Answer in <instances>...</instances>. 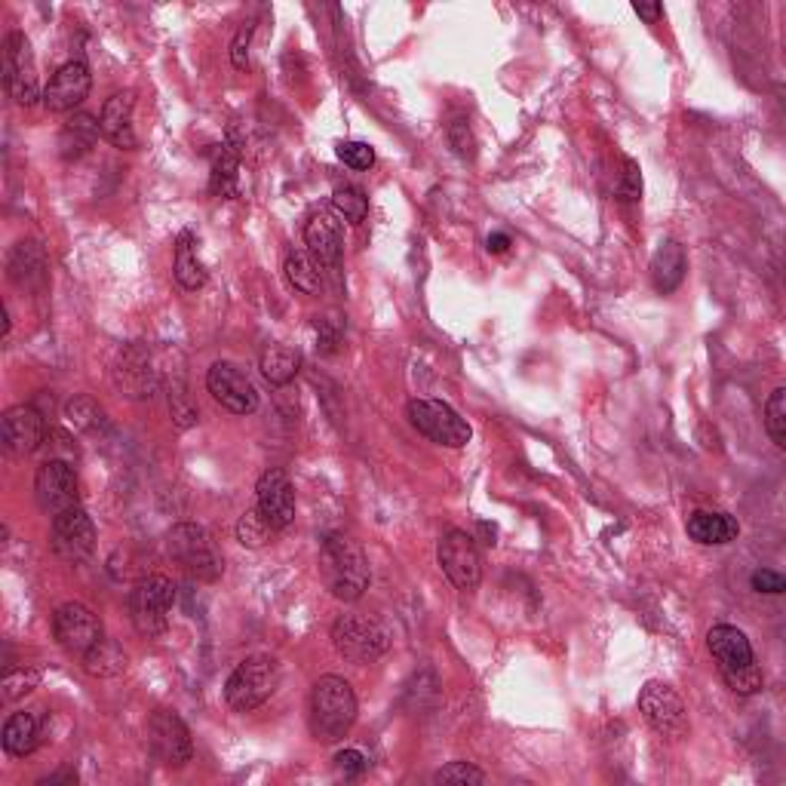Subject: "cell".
I'll return each instance as SVG.
<instances>
[{"mask_svg": "<svg viewBox=\"0 0 786 786\" xmlns=\"http://www.w3.org/2000/svg\"><path fill=\"white\" fill-rule=\"evenodd\" d=\"M274 532H277V529L258 513V507L246 510V513L240 517V522H237V541H240L243 547H252V551L265 547Z\"/></svg>", "mask_w": 786, "mask_h": 786, "instance_id": "d590c367", "label": "cell"}, {"mask_svg": "<svg viewBox=\"0 0 786 786\" xmlns=\"http://www.w3.org/2000/svg\"><path fill=\"white\" fill-rule=\"evenodd\" d=\"M99 135V118H93V114H86V111H74V114L62 123V130H59V157H62L65 164L81 160L84 154L96 148Z\"/></svg>", "mask_w": 786, "mask_h": 786, "instance_id": "603a6c76", "label": "cell"}, {"mask_svg": "<svg viewBox=\"0 0 786 786\" xmlns=\"http://www.w3.org/2000/svg\"><path fill=\"white\" fill-rule=\"evenodd\" d=\"M258 368H262L268 385L286 387L289 382H295V375L302 368V353L295 351V348H289V344H268L262 351Z\"/></svg>", "mask_w": 786, "mask_h": 786, "instance_id": "83f0119b", "label": "cell"}, {"mask_svg": "<svg viewBox=\"0 0 786 786\" xmlns=\"http://www.w3.org/2000/svg\"><path fill=\"white\" fill-rule=\"evenodd\" d=\"M706 649L713 654V661L720 664L722 676L737 673L743 667H753L755 654L750 639L743 630H737L731 624H716L710 633H706Z\"/></svg>", "mask_w": 786, "mask_h": 786, "instance_id": "44dd1931", "label": "cell"}, {"mask_svg": "<svg viewBox=\"0 0 786 786\" xmlns=\"http://www.w3.org/2000/svg\"><path fill=\"white\" fill-rule=\"evenodd\" d=\"M237 169H240V154H237L231 145H216V152H213V179H209L213 194H218V197H234Z\"/></svg>", "mask_w": 786, "mask_h": 786, "instance_id": "4dcf8cb0", "label": "cell"}, {"mask_svg": "<svg viewBox=\"0 0 786 786\" xmlns=\"http://www.w3.org/2000/svg\"><path fill=\"white\" fill-rule=\"evenodd\" d=\"M765 431L777 449L786 446V387H774L765 402Z\"/></svg>", "mask_w": 786, "mask_h": 786, "instance_id": "8d00e7d4", "label": "cell"}, {"mask_svg": "<svg viewBox=\"0 0 786 786\" xmlns=\"http://www.w3.org/2000/svg\"><path fill=\"white\" fill-rule=\"evenodd\" d=\"M0 743H3V750L10 755H16V759H25V755H32L37 750V743H40V722L34 713H13L7 725H3V735H0Z\"/></svg>", "mask_w": 786, "mask_h": 786, "instance_id": "4316f807", "label": "cell"}, {"mask_svg": "<svg viewBox=\"0 0 786 786\" xmlns=\"http://www.w3.org/2000/svg\"><path fill=\"white\" fill-rule=\"evenodd\" d=\"M304 246L317 258L323 270H335L341 265L344 255V234H341V221L332 213H314L311 221L304 225Z\"/></svg>", "mask_w": 786, "mask_h": 786, "instance_id": "ffe728a7", "label": "cell"}, {"mask_svg": "<svg viewBox=\"0 0 786 786\" xmlns=\"http://www.w3.org/2000/svg\"><path fill=\"white\" fill-rule=\"evenodd\" d=\"M81 664H84L86 676H93V679H118L130 669V654L123 652L120 642L101 636L99 642L81 657Z\"/></svg>", "mask_w": 786, "mask_h": 786, "instance_id": "d4e9b609", "label": "cell"}, {"mask_svg": "<svg viewBox=\"0 0 786 786\" xmlns=\"http://www.w3.org/2000/svg\"><path fill=\"white\" fill-rule=\"evenodd\" d=\"M148 747L157 755V762H164L167 769H184L194 759V743H191V731L176 716L172 710H157L148 720Z\"/></svg>", "mask_w": 786, "mask_h": 786, "instance_id": "4fadbf2b", "label": "cell"}, {"mask_svg": "<svg viewBox=\"0 0 786 786\" xmlns=\"http://www.w3.org/2000/svg\"><path fill=\"white\" fill-rule=\"evenodd\" d=\"M740 535V525L735 517L728 513H710V510H698L688 517V537L706 544V547H716V544H731Z\"/></svg>", "mask_w": 786, "mask_h": 786, "instance_id": "484cf974", "label": "cell"}, {"mask_svg": "<svg viewBox=\"0 0 786 786\" xmlns=\"http://www.w3.org/2000/svg\"><path fill=\"white\" fill-rule=\"evenodd\" d=\"M252 34H255V28H252V25H246V28H240V32H237L234 44H231V65H234L237 71L250 68Z\"/></svg>", "mask_w": 786, "mask_h": 786, "instance_id": "bcb514c9", "label": "cell"}, {"mask_svg": "<svg viewBox=\"0 0 786 786\" xmlns=\"http://www.w3.org/2000/svg\"><path fill=\"white\" fill-rule=\"evenodd\" d=\"M618 201L633 203L642 197V176H639V167H636L630 157H624V172H620V182L615 188Z\"/></svg>", "mask_w": 786, "mask_h": 786, "instance_id": "7bdbcfd3", "label": "cell"}, {"mask_svg": "<svg viewBox=\"0 0 786 786\" xmlns=\"http://www.w3.org/2000/svg\"><path fill=\"white\" fill-rule=\"evenodd\" d=\"M311 735L319 743H338L344 740L356 722V694L348 679L341 676H323L311 691Z\"/></svg>", "mask_w": 786, "mask_h": 786, "instance_id": "7a4b0ae2", "label": "cell"}, {"mask_svg": "<svg viewBox=\"0 0 786 786\" xmlns=\"http://www.w3.org/2000/svg\"><path fill=\"white\" fill-rule=\"evenodd\" d=\"M485 246H488V252L501 255V252L510 250V237H507V234H492L488 240H485Z\"/></svg>", "mask_w": 786, "mask_h": 786, "instance_id": "681fc988", "label": "cell"}, {"mask_svg": "<svg viewBox=\"0 0 786 786\" xmlns=\"http://www.w3.org/2000/svg\"><path fill=\"white\" fill-rule=\"evenodd\" d=\"M44 277V252L37 250V243H16V250L10 252V280L16 286H32L34 280Z\"/></svg>", "mask_w": 786, "mask_h": 786, "instance_id": "1f68e13d", "label": "cell"}, {"mask_svg": "<svg viewBox=\"0 0 786 786\" xmlns=\"http://www.w3.org/2000/svg\"><path fill=\"white\" fill-rule=\"evenodd\" d=\"M332 209L335 216H341L344 221H351V225H360V221H366L368 216V197L356 184H341V188H335Z\"/></svg>", "mask_w": 786, "mask_h": 786, "instance_id": "e575fe53", "label": "cell"}, {"mask_svg": "<svg viewBox=\"0 0 786 786\" xmlns=\"http://www.w3.org/2000/svg\"><path fill=\"white\" fill-rule=\"evenodd\" d=\"M40 784H77V774L74 771H62V774H52L47 781H40Z\"/></svg>", "mask_w": 786, "mask_h": 786, "instance_id": "f907efd6", "label": "cell"}, {"mask_svg": "<svg viewBox=\"0 0 786 786\" xmlns=\"http://www.w3.org/2000/svg\"><path fill=\"white\" fill-rule=\"evenodd\" d=\"M332 645L344 661L363 667V664H375L385 654L387 636L375 620L351 612V615H341L332 624Z\"/></svg>", "mask_w": 786, "mask_h": 786, "instance_id": "52a82bcc", "label": "cell"}, {"mask_svg": "<svg viewBox=\"0 0 786 786\" xmlns=\"http://www.w3.org/2000/svg\"><path fill=\"white\" fill-rule=\"evenodd\" d=\"M280 686V664L270 654H252L240 661L225 682V701L234 713H252Z\"/></svg>", "mask_w": 786, "mask_h": 786, "instance_id": "277c9868", "label": "cell"}, {"mask_svg": "<svg viewBox=\"0 0 786 786\" xmlns=\"http://www.w3.org/2000/svg\"><path fill=\"white\" fill-rule=\"evenodd\" d=\"M3 86L22 108H32L37 105V99L44 101L37 74H34L32 44L22 32H10L3 40Z\"/></svg>", "mask_w": 786, "mask_h": 786, "instance_id": "ba28073f", "label": "cell"}, {"mask_svg": "<svg viewBox=\"0 0 786 786\" xmlns=\"http://www.w3.org/2000/svg\"><path fill=\"white\" fill-rule=\"evenodd\" d=\"M44 446L52 449L50 458H56V461H68L71 464L77 458V446H71V436L62 434V431H50L47 439H44Z\"/></svg>", "mask_w": 786, "mask_h": 786, "instance_id": "ee69618b", "label": "cell"}, {"mask_svg": "<svg viewBox=\"0 0 786 786\" xmlns=\"http://www.w3.org/2000/svg\"><path fill=\"white\" fill-rule=\"evenodd\" d=\"M206 387L213 400L234 415H252L258 409V390L250 382V375L234 363H225V360L213 363V368L206 372Z\"/></svg>", "mask_w": 786, "mask_h": 786, "instance_id": "9a60e30c", "label": "cell"}, {"mask_svg": "<svg viewBox=\"0 0 786 786\" xmlns=\"http://www.w3.org/2000/svg\"><path fill=\"white\" fill-rule=\"evenodd\" d=\"M335 154H338V160H341L344 167L356 169V172L375 167V152L368 148L366 142H341V145L335 148Z\"/></svg>", "mask_w": 786, "mask_h": 786, "instance_id": "60d3db41", "label": "cell"}, {"mask_svg": "<svg viewBox=\"0 0 786 786\" xmlns=\"http://www.w3.org/2000/svg\"><path fill=\"white\" fill-rule=\"evenodd\" d=\"M335 769L341 771L344 777H360L368 769V759L360 750H341L335 755Z\"/></svg>", "mask_w": 786, "mask_h": 786, "instance_id": "7dc6e473", "label": "cell"}, {"mask_svg": "<svg viewBox=\"0 0 786 786\" xmlns=\"http://www.w3.org/2000/svg\"><path fill=\"white\" fill-rule=\"evenodd\" d=\"M436 559L439 566L446 571V578L452 581L458 590H476L480 581H483V556H480V547L476 541L468 532L461 529H452L446 535L439 537V547H436Z\"/></svg>", "mask_w": 786, "mask_h": 786, "instance_id": "9c48e42d", "label": "cell"}, {"mask_svg": "<svg viewBox=\"0 0 786 786\" xmlns=\"http://www.w3.org/2000/svg\"><path fill=\"white\" fill-rule=\"evenodd\" d=\"M133 108H135V96L126 89V93H114L111 99L101 105V135L120 148V152H133L138 148V138H135L133 130Z\"/></svg>", "mask_w": 786, "mask_h": 786, "instance_id": "7402d4cb", "label": "cell"}, {"mask_svg": "<svg viewBox=\"0 0 786 786\" xmlns=\"http://www.w3.org/2000/svg\"><path fill=\"white\" fill-rule=\"evenodd\" d=\"M65 419L71 427H77V431H84V434H99V431H105V424H108L105 409H101L93 397H86V394H81V397H74V400L68 402Z\"/></svg>", "mask_w": 786, "mask_h": 786, "instance_id": "d6a6232c", "label": "cell"}, {"mask_svg": "<svg viewBox=\"0 0 786 786\" xmlns=\"http://www.w3.org/2000/svg\"><path fill=\"white\" fill-rule=\"evenodd\" d=\"M111 378H114L120 394L130 397V400H152L157 394V372H154L152 353L138 348V344H126L120 351Z\"/></svg>", "mask_w": 786, "mask_h": 786, "instance_id": "e0dca14e", "label": "cell"}, {"mask_svg": "<svg viewBox=\"0 0 786 786\" xmlns=\"http://www.w3.org/2000/svg\"><path fill=\"white\" fill-rule=\"evenodd\" d=\"M93 89V74L84 62H65L56 74L50 77V84L44 86V108L52 114H68L74 111L77 105H84V99Z\"/></svg>", "mask_w": 786, "mask_h": 786, "instance_id": "d6986e66", "label": "cell"}, {"mask_svg": "<svg viewBox=\"0 0 786 786\" xmlns=\"http://www.w3.org/2000/svg\"><path fill=\"white\" fill-rule=\"evenodd\" d=\"M323 584L341 603H356L368 587V563L351 535H329L319 547Z\"/></svg>", "mask_w": 786, "mask_h": 786, "instance_id": "6da1fadb", "label": "cell"}, {"mask_svg": "<svg viewBox=\"0 0 786 786\" xmlns=\"http://www.w3.org/2000/svg\"><path fill=\"white\" fill-rule=\"evenodd\" d=\"M750 584H753L755 593H771V596H777V593H784L786 590L784 575L771 569H755L753 578H750Z\"/></svg>", "mask_w": 786, "mask_h": 786, "instance_id": "f6af8a7d", "label": "cell"}, {"mask_svg": "<svg viewBox=\"0 0 786 786\" xmlns=\"http://www.w3.org/2000/svg\"><path fill=\"white\" fill-rule=\"evenodd\" d=\"M639 713L657 735L682 737L688 731L686 703L667 682H645L639 691Z\"/></svg>", "mask_w": 786, "mask_h": 786, "instance_id": "5bb4252c", "label": "cell"}, {"mask_svg": "<svg viewBox=\"0 0 786 786\" xmlns=\"http://www.w3.org/2000/svg\"><path fill=\"white\" fill-rule=\"evenodd\" d=\"M169 556L179 563V569L184 575H191L194 581H203V584H216L218 578L225 575V559L218 553L216 541L213 535L197 525V522H179L172 525L169 532Z\"/></svg>", "mask_w": 786, "mask_h": 786, "instance_id": "3957f363", "label": "cell"}, {"mask_svg": "<svg viewBox=\"0 0 786 786\" xmlns=\"http://www.w3.org/2000/svg\"><path fill=\"white\" fill-rule=\"evenodd\" d=\"M449 145H452L455 157H461V160H473L476 157V142H473L470 123L464 118L449 123Z\"/></svg>", "mask_w": 786, "mask_h": 786, "instance_id": "b9f144b4", "label": "cell"}, {"mask_svg": "<svg viewBox=\"0 0 786 786\" xmlns=\"http://www.w3.org/2000/svg\"><path fill=\"white\" fill-rule=\"evenodd\" d=\"M633 10H636V16L645 19V22H652V25L657 22V19L664 16V7H661V3H636Z\"/></svg>", "mask_w": 786, "mask_h": 786, "instance_id": "c3c4849f", "label": "cell"}, {"mask_svg": "<svg viewBox=\"0 0 786 786\" xmlns=\"http://www.w3.org/2000/svg\"><path fill=\"white\" fill-rule=\"evenodd\" d=\"M406 415L419 434L427 436L431 443L446 446V449H461L470 443V424L455 412L449 402L421 397V400H412L406 406Z\"/></svg>", "mask_w": 786, "mask_h": 786, "instance_id": "8992f818", "label": "cell"}, {"mask_svg": "<svg viewBox=\"0 0 786 786\" xmlns=\"http://www.w3.org/2000/svg\"><path fill=\"white\" fill-rule=\"evenodd\" d=\"M172 277L182 286L184 292H197L206 286V268L197 258V246H194V234L182 231L179 243H176V265H172Z\"/></svg>", "mask_w": 786, "mask_h": 786, "instance_id": "f1b7e54d", "label": "cell"}, {"mask_svg": "<svg viewBox=\"0 0 786 786\" xmlns=\"http://www.w3.org/2000/svg\"><path fill=\"white\" fill-rule=\"evenodd\" d=\"M436 784H461V786H473V784H485V774L476 765L470 762H449L434 774Z\"/></svg>", "mask_w": 786, "mask_h": 786, "instance_id": "f35d334b", "label": "cell"}, {"mask_svg": "<svg viewBox=\"0 0 786 786\" xmlns=\"http://www.w3.org/2000/svg\"><path fill=\"white\" fill-rule=\"evenodd\" d=\"M47 421L44 412L37 406H13L3 412L0 421V436H3V449L13 455H32L37 449H44V439H47Z\"/></svg>", "mask_w": 786, "mask_h": 786, "instance_id": "2e32d148", "label": "cell"}, {"mask_svg": "<svg viewBox=\"0 0 786 786\" xmlns=\"http://www.w3.org/2000/svg\"><path fill=\"white\" fill-rule=\"evenodd\" d=\"M169 415H172V421L179 424V427H194L197 421H201V412H197V406L191 402V397H188V387L182 385V382H172L169 385Z\"/></svg>", "mask_w": 786, "mask_h": 786, "instance_id": "74e56055", "label": "cell"}, {"mask_svg": "<svg viewBox=\"0 0 786 786\" xmlns=\"http://www.w3.org/2000/svg\"><path fill=\"white\" fill-rule=\"evenodd\" d=\"M176 603V587L167 575H148L130 590V618L133 627L148 639H157L169 630V615Z\"/></svg>", "mask_w": 786, "mask_h": 786, "instance_id": "5b68a950", "label": "cell"}, {"mask_svg": "<svg viewBox=\"0 0 786 786\" xmlns=\"http://www.w3.org/2000/svg\"><path fill=\"white\" fill-rule=\"evenodd\" d=\"M40 669L37 667H7L3 679H0V701L13 703L25 694H32L34 688L40 686Z\"/></svg>", "mask_w": 786, "mask_h": 786, "instance_id": "836d02e7", "label": "cell"}, {"mask_svg": "<svg viewBox=\"0 0 786 786\" xmlns=\"http://www.w3.org/2000/svg\"><path fill=\"white\" fill-rule=\"evenodd\" d=\"M286 280L295 292H304V295H317L323 289V268L317 265V258L311 255L307 250H292L286 255Z\"/></svg>", "mask_w": 786, "mask_h": 786, "instance_id": "f546056e", "label": "cell"}, {"mask_svg": "<svg viewBox=\"0 0 786 786\" xmlns=\"http://www.w3.org/2000/svg\"><path fill=\"white\" fill-rule=\"evenodd\" d=\"M688 258L686 250L676 243V240H661V246L652 255V283L657 292H676L682 280H686Z\"/></svg>", "mask_w": 786, "mask_h": 786, "instance_id": "cb8c5ba5", "label": "cell"}, {"mask_svg": "<svg viewBox=\"0 0 786 786\" xmlns=\"http://www.w3.org/2000/svg\"><path fill=\"white\" fill-rule=\"evenodd\" d=\"M50 547L59 559L81 566L86 563L93 551H96V525L93 519L86 517V510L77 504L65 513L52 517V532H50Z\"/></svg>", "mask_w": 786, "mask_h": 786, "instance_id": "8fae6325", "label": "cell"}, {"mask_svg": "<svg viewBox=\"0 0 786 786\" xmlns=\"http://www.w3.org/2000/svg\"><path fill=\"white\" fill-rule=\"evenodd\" d=\"M34 498H37V507L47 517H59V513H65L71 507H77L81 495H77L74 464L47 458L34 473Z\"/></svg>", "mask_w": 786, "mask_h": 786, "instance_id": "30bf717a", "label": "cell"}, {"mask_svg": "<svg viewBox=\"0 0 786 786\" xmlns=\"http://www.w3.org/2000/svg\"><path fill=\"white\" fill-rule=\"evenodd\" d=\"M722 679H725V682H728V688H731L735 694H740V698L759 694V691H762V686H765V676H762L759 664H753V667L737 669V673H728V676H722Z\"/></svg>", "mask_w": 786, "mask_h": 786, "instance_id": "ab89813d", "label": "cell"}, {"mask_svg": "<svg viewBox=\"0 0 786 786\" xmlns=\"http://www.w3.org/2000/svg\"><path fill=\"white\" fill-rule=\"evenodd\" d=\"M255 507L277 532L286 529V525H292V519H295V492H292V483H289V476H286L283 470L270 468L258 476Z\"/></svg>", "mask_w": 786, "mask_h": 786, "instance_id": "ac0fdd59", "label": "cell"}, {"mask_svg": "<svg viewBox=\"0 0 786 786\" xmlns=\"http://www.w3.org/2000/svg\"><path fill=\"white\" fill-rule=\"evenodd\" d=\"M52 636L56 642L65 649L68 654L84 657L96 642H99L105 630H101L99 615L84 603H65L56 608L52 615Z\"/></svg>", "mask_w": 786, "mask_h": 786, "instance_id": "7c38bea8", "label": "cell"}]
</instances>
